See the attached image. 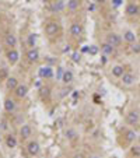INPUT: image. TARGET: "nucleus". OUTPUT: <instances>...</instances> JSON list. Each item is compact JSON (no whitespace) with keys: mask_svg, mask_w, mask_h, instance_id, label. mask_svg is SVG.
<instances>
[{"mask_svg":"<svg viewBox=\"0 0 140 158\" xmlns=\"http://www.w3.org/2000/svg\"><path fill=\"white\" fill-rule=\"evenodd\" d=\"M107 43H109L111 46H113V48H116V46L120 45V42H122V39H120V36L118 35V34L115 32H111L107 35V41H105Z\"/></svg>","mask_w":140,"mask_h":158,"instance_id":"f257e3e1","label":"nucleus"},{"mask_svg":"<svg viewBox=\"0 0 140 158\" xmlns=\"http://www.w3.org/2000/svg\"><path fill=\"white\" fill-rule=\"evenodd\" d=\"M70 35L74 38H80L83 35V25L80 23H73L70 25Z\"/></svg>","mask_w":140,"mask_h":158,"instance_id":"f03ea898","label":"nucleus"},{"mask_svg":"<svg viewBox=\"0 0 140 158\" xmlns=\"http://www.w3.org/2000/svg\"><path fill=\"white\" fill-rule=\"evenodd\" d=\"M126 122L129 125H139L140 122V113L137 111H130L126 115Z\"/></svg>","mask_w":140,"mask_h":158,"instance_id":"7ed1b4c3","label":"nucleus"},{"mask_svg":"<svg viewBox=\"0 0 140 158\" xmlns=\"http://www.w3.org/2000/svg\"><path fill=\"white\" fill-rule=\"evenodd\" d=\"M45 32H46V35H49V36L56 35V34L59 32V24L55 23V21L48 23L46 27H45Z\"/></svg>","mask_w":140,"mask_h":158,"instance_id":"20e7f679","label":"nucleus"},{"mask_svg":"<svg viewBox=\"0 0 140 158\" xmlns=\"http://www.w3.org/2000/svg\"><path fill=\"white\" fill-rule=\"evenodd\" d=\"M125 13H126L127 17H136V16H139V14H140V9H139V6H137V4L129 3L126 6V10H125Z\"/></svg>","mask_w":140,"mask_h":158,"instance_id":"39448f33","label":"nucleus"},{"mask_svg":"<svg viewBox=\"0 0 140 158\" xmlns=\"http://www.w3.org/2000/svg\"><path fill=\"white\" fill-rule=\"evenodd\" d=\"M41 79H52L53 77V69L50 66H42L38 72Z\"/></svg>","mask_w":140,"mask_h":158,"instance_id":"423d86ee","label":"nucleus"},{"mask_svg":"<svg viewBox=\"0 0 140 158\" xmlns=\"http://www.w3.org/2000/svg\"><path fill=\"white\" fill-rule=\"evenodd\" d=\"M7 60H9L10 64H16V63L20 60V53H18V50L14 49V48L9 50V52H7Z\"/></svg>","mask_w":140,"mask_h":158,"instance_id":"0eeeda50","label":"nucleus"},{"mask_svg":"<svg viewBox=\"0 0 140 158\" xmlns=\"http://www.w3.org/2000/svg\"><path fill=\"white\" fill-rule=\"evenodd\" d=\"M39 150H41V147H39V144H38L37 141H30L28 143V145H27V151H28V154L30 155H38L39 154Z\"/></svg>","mask_w":140,"mask_h":158,"instance_id":"6e6552de","label":"nucleus"},{"mask_svg":"<svg viewBox=\"0 0 140 158\" xmlns=\"http://www.w3.org/2000/svg\"><path fill=\"white\" fill-rule=\"evenodd\" d=\"M27 92H28V87L24 86V84H20V86L14 90V94H16V97H17V98H20V99H23L24 97L27 95Z\"/></svg>","mask_w":140,"mask_h":158,"instance_id":"1a4fd4ad","label":"nucleus"},{"mask_svg":"<svg viewBox=\"0 0 140 158\" xmlns=\"http://www.w3.org/2000/svg\"><path fill=\"white\" fill-rule=\"evenodd\" d=\"M27 59L28 62L31 63H35L38 59H39V52H38V49H35V48H32V49H30L27 52Z\"/></svg>","mask_w":140,"mask_h":158,"instance_id":"9d476101","label":"nucleus"},{"mask_svg":"<svg viewBox=\"0 0 140 158\" xmlns=\"http://www.w3.org/2000/svg\"><path fill=\"white\" fill-rule=\"evenodd\" d=\"M4 43H6L7 46H10V49H13L14 46L17 45L16 35H13V34H7V35L4 36Z\"/></svg>","mask_w":140,"mask_h":158,"instance_id":"9b49d317","label":"nucleus"},{"mask_svg":"<svg viewBox=\"0 0 140 158\" xmlns=\"http://www.w3.org/2000/svg\"><path fill=\"white\" fill-rule=\"evenodd\" d=\"M120 79H122V83H123L125 86H132L134 83V80H136V77H134V74H132V73H125Z\"/></svg>","mask_w":140,"mask_h":158,"instance_id":"f8f14e48","label":"nucleus"},{"mask_svg":"<svg viewBox=\"0 0 140 158\" xmlns=\"http://www.w3.org/2000/svg\"><path fill=\"white\" fill-rule=\"evenodd\" d=\"M31 134H32V129H31L30 125H23L21 126V129H20L21 138H28Z\"/></svg>","mask_w":140,"mask_h":158,"instance_id":"ddd939ff","label":"nucleus"},{"mask_svg":"<svg viewBox=\"0 0 140 158\" xmlns=\"http://www.w3.org/2000/svg\"><path fill=\"white\" fill-rule=\"evenodd\" d=\"M4 109H6V112H9V113L14 112V109H16V102H14V99H11V98L4 99Z\"/></svg>","mask_w":140,"mask_h":158,"instance_id":"4468645a","label":"nucleus"},{"mask_svg":"<svg viewBox=\"0 0 140 158\" xmlns=\"http://www.w3.org/2000/svg\"><path fill=\"white\" fill-rule=\"evenodd\" d=\"M64 9V3L63 0H57V2H53L52 6H50V10L53 11V13H60V11Z\"/></svg>","mask_w":140,"mask_h":158,"instance_id":"2eb2a0df","label":"nucleus"},{"mask_svg":"<svg viewBox=\"0 0 140 158\" xmlns=\"http://www.w3.org/2000/svg\"><path fill=\"white\" fill-rule=\"evenodd\" d=\"M18 86H20V84H18V81H17L16 77H9V79H7V81H6L7 90H11V91H14V90H16Z\"/></svg>","mask_w":140,"mask_h":158,"instance_id":"dca6fc26","label":"nucleus"},{"mask_svg":"<svg viewBox=\"0 0 140 158\" xmlns=\"http://www.w3.org/2000/svg\"><path fill=\"white\" fill-rule=\"evenodd\" d=\"M125 74V67L120 66V64H116V66L112 67V76L113 77H118V79H120V77Z\"/></svg>","mask_w":140,"mask_h":158,"instance_id":"f3484780","label":"nucleus"},{"mask_svg":"<svg viewBox=\"0 0 140 158\" xmlns=\"http://www.w3.org/2000/svg\"><path fill=\"white\" fill-rule=\"evenodd\" d=\"M101 52L104 53V55H105V56H109V55H112L113 52H115V48H113V46H111L109 43H102V45H101Z\"/></svg>","mask_w":140,"mask_h":158,"instance_id":"a211bd4d","label":"nucleus"},{"mask_svg":"<svg viewBox=\"0 0 140 158\" xmlns=\"http://www.w3.org/2000/svg\"><path fill=\"white\" fill-rule=\"evenodd\" d=\"M123 39L126 41L127 43H134V42H136V35H134L133 31H125Z\"/></svg>","mask_w":140,"mask_h":158,"instance_id":"6ab92c4d","label":"nucleus"},{"mask_svg":"<svg viewBox=\"0 0 140 158\" xmlns=\"http://www.w3.org/2000/svg\"><path fill=\"white\" fill-rule=\"evenodd\" d=\"M73 73L70 72V70H64L63 73V77H62V81L64 83V84H70V83L73 81Z\"/></svg>","mask_w":140,"mask_h":158,"instance_id":"aec40b11","label":"nucleus"},{"mask_svg":"<svg viewBox=\"0 0 140 158\" xmlns=\"http://www.w3.org/2000/svg\"><path fill=\"white\" fill-rule=\"evenodd\" d=\"M79 7H80V0H69L67 2V10L76 11Z\"/></svg>","mask_w":140,"mask_h":158,"instance_id":"412c9836","label":"nucleus"},{"mask_svg":"<svg viewBox=\"0 0 140 158\" xmlns=\"http://www.w3.org/2000/svg\"><path fill=\"white\" fill-rule=\"evenodd\" d=\"M6 145H7L9 148L17 147V138L14 137V136H11V134L6 136Z\"/></svg>","mask_w":140,"mask_h":158,"instance_id":"4be33fe9","label":"nucleus"},{"mask_svg":"<svg viewBox=\"0 0 140 158\" xmlns=\"http://www.w3.org/2000/svg\"><path fill=\"white\" fill-rule=\"evenodd\" d=\"M125 137H126L127 141H134L136 137H137V134H136L134 130H126V132H125Z\"/></svg>","mask_w":140,"mask_h":158,"instance_id":"5701e85b","label":"nucleus"},{"mask_svg":"<svg viewBox=\"0 0 140 158\" xmlns=\"http://www.w3.org/2000/svg\"><path fill=\"white\" fill-rule=\"evenodd\" d=\"M66 138L67 140H74L77 138V132L74 129H67L66 130Z\"/></svg>","mask_w":140,"mask_h":158,"instance_id":"b1692460","label":"nucleus"},{"mask_svg":"<svg viewBox=\"0 0 140 158\" xmlns=\"http://www.w3.org/2000/svg\"><path fill=\"white\" fill-rule=\"evenodd\" d=\"M35 43H37V35L35 34H30L28 35V45L31 46V49L35 46Z\"/></svg>","mask_w":140,"mask_h":158,"instance_id":"393cba45","label":"nucleus"},{"mask_svg":"<svg viewBox=\"0 0 140 158\" xmlns=\"http://www.w3.org/2000/svg\"><path fill=\"white\" fill-rule=\"evenodd\" d=\"M130 50L133 53H140V43H137V42L130 43Z\"/></svg>","mask_w":140,"mask_h":158,"instance_id":"a878e982","label":"nucleus"},{"mask_svg":"<svg viewBox=\"0 0 140 158\" xmlns=\"http://www.w3.org/2000/svg\"><path fill=\"white\" fill-rule=\"evenodd\" d=\"M88 53H90V55H97L98 53V46H95V45H91L90 46V49H88Z\"/></svg>","mask_w":140,"mask_h":158,"instance_id":"bb28decb","label":"nucleus"},{"mask_svg":"<svg viewBox=\"0 0 140 158\" xmlns=\"http://www.w3.org/2000/svg\"><path fill=\"white\" fill-rule=\"evenodd\" d=\"M49 91H50V90L48 88V87H42V88H41V95H42V97H48V95H49Z\"/></svg>","mask_w":140,"mask_h":158,"instance_id":"cd10ccee","label":"nucleus"},{"mask_svg":"<svg viewBox=\"0 0 140 158\" xmlns=\"http://www.w3.org/2000/svg\"><path fill=\"white\" fill-rule=\"evenodd\" d=\"M132 154L133 155H140V147L139 145H134V147L132 148Z\"/></svg>","mask_w":140,"mask_h":158,"instance_id":"c85d7f7f","label":"nucleus"},{"mask_svg":"<svg viewBox=\"0 0 140 158\" xmlns=\"http://www.w3.org/2000/svg\"><path fill=\"white\" fill-rule=\"evenodd\" d=\"M72 57H73L74 62H80V53L79 52H74L73 55H72Z\"/></svg>","mask_w":140,"mask_h":158,"instance_id":"c756f323","label":"nucleus"},{"mask_svg":"<svg viewBox=\"0 0 140 158\" xmlns=\"http://www.w3.org/2000/svg\"><path fill=\"white\" fill-rule=\"evenodd\" d=\"M113 2V6H120V3L123 2V0H112Z\"/></svg>","mask_w":140,"mask_h":158,"instance_id":"7c9ffc66","label":"nucleus"},{"mask_svg":"<svg viewBox=\"0 0 140 158\" xmlns=\"http://www.w3.org/2000/svg\"><path fill=\"white\" fill-rule=\"evenodd\" d=\"M88 49H90V46H84V48H81V52H88Z\"/></svg>","mask_w":140,"mask_h":158,"instance_id":"2f4dec72","label":"nucleus"},{"mask_svg":"<svg viewBox=\"0 0 140 158\" xmlns=\"http://www.w3.org/2000/svg\"><path fill=\"white\" fill-rule=\"evenodd\" d=\"M107 2V0H95V3H98V4H104Z\"/></svg>","mask_w":140,"mask_h":158,"instance_id":"473e14b6","label":"nucleus"},{"mask_svg":"<svg viewBox=\"0 0 140 158\" xmlns=\"http://www.w3.org/2000/svg\"><path fill=\"white\" fill-rule=\"evenodd\" d=\"M74 158H84V155L83 154H76L74 155Z\"/></svg>","mask_w":140,"mask_h":158,"instance_id":"72a5a7b5","label":"nucleus"},{"mask_svg":"<svg viewBox=\"0 0 140 158\" xmlns=\"http://www.w3.org/2000/svg\"><path fill=\"white\" fill-rule=\"evenodd\" d=\"M43 2H50V0H43Z\"/></svg>","mask_w":140,"mask_h":158,"instance_id":"f704fd0d","label":"nucleus"},{"mask_svg":"<svg viewBox=\"0 0 140 158\" xmlns=\"http://www.w3.org/2000/svg\"><path fill=\"white\" fill-rule=\"evenodd\" d=\"M27 2H30V0H27Z\"/></svg>","mask_w":140,"mask_h":158,"instance_id":"c9c22d12","label":"nucleus"},{"mask_svg":"<svg viewBox=\"0 0 140 158\" xmlns=\"http://www.w3.org/2000/svg\"><path fill=\"white\" fill-rule=\"evenodd\" d=\"M139 16H140V14H139Z\"/></svg>","mask_w":140,"mask_h":158,"instance_id":"e433bc0d","label":"nucleus"}]
</instances>
